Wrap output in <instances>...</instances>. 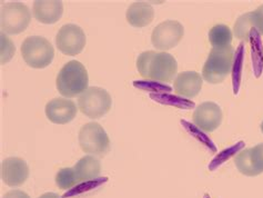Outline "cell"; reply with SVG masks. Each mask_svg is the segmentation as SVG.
Segmentation results:
<instances>
[{
  "instance_id": "7",
  "label": "cell",
  "mask_w": 263,
  "mask_h": 198,
  "mask_svg": "<svg viewBox=\"0 0 263 198\" xmlns=\"http://www.w3.org/2000/svg\"><path fill=\"white\" fill-rule=\"evenodd\" d=\"M79 145L87 154L105 156L110 150V139L103 127L98 122H88L79 132Z\"/></svg>"
},
{
  "instance_id": "3",
  "label": "cell",
  "mask_w": 263,
  "mask_h": 198,
  "mask_svg": "<svg viewBox=\"0 0 263 198\" xmlns=\"http://www.w3.org/2000/svg\"><path fill=\"white\" fill-rule=\"evenodd\" d=\"M234 59L232 46L223 49L212 48L202 69V77L209 84H220L230 74Z\"/></svg>"
},
{
  "instance_id": "21",
  "label": "cell",
  "mask_w": 263,
  "mask_h": 198,
  "mask_svg": "<svg viewBox=\"0 0 263 198\" xmlns=\"http://www.w3.org/2000/svg\"><path fill=\"white\" fill-rule=\"evenodd\" d=\"M252 29H254V26L251 12H247L240 16L233 27L235 37L242 40V42H249V39H250V31Z\"/></svg>"
},
{
  "instance_id": "1",
  "label": "cell",
  "mask_w": 263,
  "mask_h": 198,
  "mask_svg": "<svg viewBox=\"0 0 263 198\" xmlns=\"http://www.w3.org/2000/svg\"><path fill=\"white\" fill-rule=\"evenodd\" d=\"M137 69L148 80L169 83L175 79L178 64L175 57L168 52L148 50L141 52L137 58Z\"/></svg>"
},
{
  "instance_id": "24",
  "label": "cell",
  "mask_w": 263,
  "mask_h": 198,
  "mask_svg": "<svg viewBox=\"0 0 263 198\" xmlns=\"http://www.w3.org/2000/svg\"><path fill=\"white\" fill-rule=\"evenodd\" d=\"M134 86L136 88H139L141 91L149 92L152 94H169L172 89L171 87L162 84V83H157V81H143V80H136L134 81Z\"/></svg>"
},
{
  "instance_id": "6",
  "label": "cell",
  "mask_w": 263,
  "mask_h": 198,
  "mask_svg": "<svg viewBox=\"0 0 263 198\" xmlns=\"http://www.w3.org/2000/svg\"><path fill=\"white\" fill-rule=\"evenodd\" d=\"M31 12L28 7L22 3H9L3 5L0 10V27L3 33L17 35L24 32L29 26Z\"/></svg>"
},
{
  "instance_id": "22",
  "label": "cell",
  "mask_w": 263,
  "mask_h": 198,
  "mask_svg": "<svg viewBox=\"0 0 263 198\" xmlns=\"http://www.w3.org/2000/svg\"><path fill=\"white\" fill-rule=\"evenodd\" d=\"M234 163H235V166H237L238 170L242 175L250 176V177L258 176L257 170H255L251 160L250 148L243 149L241 150V152H239L237 157H235Z\"/></svg>"
},
{
  "instance_id": "20",
  "label": "cell",
  "mask_w": 263,
  "mask_h": 198,
  "mask_svg": "<svg viewBox=\"0 0 263 198\" xmlns=\"http://www.w3.org/2000/svg\"><path fill=\"white\" fill-rule=\"evenodd\" d=\"M150 98L157 102H160L162 105H168L179 109L195 108V102L193 101L170 94H150Z\"/></svg>"
},
{
  "instance_id": "2",
  "label": "cell",
  "mask_w": 263,
  "mask_h": 198,
  "mask_svg": "<svg viewBox=\"0 0 263 198\" xmlns=\"http://www.w3.org/2000/svg\"><path fill=\"white\" fill-rule=\"evenodd\" d=\"M88 84L87 69L77 60L68 61L60 69L56 79L58 92L67 98H72L85 93L89 88Z\"/></svg>"
},
{
  "instance_id": "32",
  "label": "cell",
  "mask_w": 263,
  "mask_h": 198,
  "mask_svg": "<svg viewBox=\"0 0 263 198\" xmlns=\"http://www.w3.org/2000/svg\"><path fill=\"white\" fill-rule=\"evenodd\" d=\"M261 132L263 133V121H262V124H261Z\"/></svg>"
},
{
  "instance_id": "23",
  "label": "cell",
  "mask_w": 263,
  "mask_h": 198,
  "mask_svg": "<svg viewBox=\"0 0 263 198\" xmlns=\"http://www.w3.org/2000/svg\"><path fill=\"white\" fill-rule=\"evenodd\" d=\"M79 182L76 176L73 167L61 168L56 175V184L60 189H71L77 185Z\"/></svg>"
},
{
  "instance_id": "25",
  "label": "cell",
  "mask_w": 263,
  "mask_h": 198,
  "mask_svg": "<svg viewBox=\"0 0 263 198\" xmlns=\"http://www.w3.org/2000/svg\"><path fill=\"white\" fill-rule=\"evenodd\" d=\"M181 125L184 127L185 131L192 136V137H195L199 141H201L203 145H205L206 147H209L212 150V152H216V150H217L216 146L213 145L212 140L209 137H208V136L204 133H202L201 129H199L196 125H192L191 122L183 120V119L181 120Z\"/></svg>"
},
{
  "instance_id": "11",
  "label": "cell",
  "mask_w": 263,
  "mask_h": 198,
  "mask_svg": "<svg viewBox=\"0 0 263 198\" xmlns=\"http://www.w3.org/2000/svg\"><path fill=\"white\" fill-rule=\"evenodd\" d=\"M2 179L10 187L22 186L28 179L29 167L27 163L19 157H8L2 163Z\"/></svg>"
},
{
  "instance_id": "4",
  "label": "cell",
  "mask_w": 263,
  "mask_h": 198,
  "mask_svg": "<svg viewBox=\"0 0 263 198\" xmlns=\"http://www.w3.org/2000/svg\"><path fill=\"white\" fill-rule=\"evenodd\" d=\"M22 56L25 63L36 69H43L51 64L54 49L49 40L41 36H30L22 44Z\"/></svg>"
},
{
  "instance_id": "29",
  "label": "cell",
  "mask_w": 263,
  "mask_h": 198,
  "mask_svg": "<svg viewBox=\"0 0 263 198\" xmlns=\"http://www.w3.org/2000/svg\"><path fill=\"white\" fill-rule=\"evenodd\" d=\"M251 16L253 20L254 29L257 30L260 35H263V5L258 7L254 11H251Z\"/></svg>"
},
{
  "instance_id": "17",
  "label": "cell",
  "mask_w": 263,
  "mask_h": 198,
  "mask_svg": "<svg viewBox=\"0 0 263 198\" xmlns=\"http://www.w3.org/2000/svg\"><path fill=\"white\" fill-rule=\"evenodd\" d=\"M249 42L251 43L253 71L255 77L259 78L263 71V44L261 40V35L255 29H252L250 31Z\"/></svg>"
},
{
  "instance_id": "13",
  "label": "cell",
  "mask_w": 263,
  "mask_h": 198,
  "mask_svg": "<svg viewBox=\"0 0 263 198\" xmlns=\"http://www.w3.org/2000/svg\"><path fill=\"white\" fill-rule=\"evenodd\" d=\"M32 13L41 24H56L64 13V5L60 0H37L33 3Z\"/></svg>"
},
{
  "instance_id": "30",
  "label": "cell",
  "mask_w": 263,
  "mask_h": 198,
  "mask_svg": "<svg viewBox=\"0 0 263 198\" xmlns=\"http://www.w3.org/2000/svg\"><path fill=\"white\" fill-rule=\"evenodd\" d=\"M3 198H30V196L23 192V190H19V189H13L10 190V192L6 193Z\"/></svg>"
},
{
  "instance_id": "14",
  "label": "cell",
  "mask_w": 263,
  "mask_h": 198,
  "mask_svg": "<svg viewBox=\"0 0 263 198\" xmlns=\"http://www.w3.org/2000/svg\"><path fill=\"white\" fill-rule=\"evenodd\" d=\"M202 85L201 75L197 71H182L175 79V92L181 97L193 98L201 92Z\"/></svg>"
},
{
  "instance_id": "5",
  "label": "cell",
  "mask_w": 263,
  "mask_h": 198,
  "mask_svg": "<svg viewBox=\"0 0 263 198\" xmlns=\"http://www.w3.org/2000/svg\"><path fill=\"white\" fill-rule=\"evenodd\" d=\"M112 99L109 93L100 87H89L80 95L78 107L80 112L91 119H98L109 113Z\"/></svg>"
},
{
  "instance_id": "27",
  "label": "cell",
  "mask_w": 263,
  "mask_h": 198,
  "mask_svg": "<svg viewBox=\"0 0 263 198\" xmlns=\"http://www.w3.org/2000/svg\"><path fill=\"white\" fill-rule=\"evenodd\" d=\"M15 50L16 48L11 40L2 32V65H5L11 60Z\"/></svg>"
},
{
  "instance_id": "15",
  "label": "cell",
  "mask_w": 263,
  "mask_h": 198,
  "mask_svg": "<svg viewBox=\"0 0 263 198\" xmlns=\"http://www.w3.org/2000/svg\"><path fill=\"white\" fill-rule=\"evenodd\" d=\"M154 17L155 10L152 8V6L143 2H138L130 5L126 13L127 22L131 26L136 27V28H142V27L150 25L154 22Z\"/></svg>"
},
{
  "instance_id": "10",
  "label": "cell",
  "mask_w": 263,
  "mask_h": 198,
  "mask_svg": "<svg viewBox=\"0 0 263 198\" xmlns=\"http://www.w3.org/2000/svg\"><path fill=\"white\" fill-rule=\"evenodd\" d=\"M222 117V111L219 105L212 101H205L196 108L192 120L202 132L211 133L221 125Z\"/></svg>"
},
{
  "instance_id": "12",
  "label": "cell",
  "mask_w": 263,
  "mask_h": 198,
  "mask_svg": "<svg viewBox=\"0 0 263 198\" xmlns=\"http://www.w3.org/2000/svg\"><path fill=\"white\" fill-rule=\"evenodd\" d=\"M47 118L53 124L65 125L70 122L77 115V106L72 100L67 98H53L45 108Z\"/></svg>"
},
{
  "instance_id": "26",
  "label": "cell",
  "mask_w": 263,
  "mask_h": 198,
  "mask_svg": "<svg viewBox=\"0 0 263 198\" xmlns=\"http://www.w3.org/2000/svg\"><path fill=\"white\" fill-rule=\"evenodd\" d=\"M243 146H245V142H243V141H240V142H238V144L233 145L232 147L223 150V152H221V153L216 157V158H214V159L212 160V163L210 164L209 168H210L211 170L216 169V168H217L218 166H220L221 164H222L223 161H226L227 159H229L233 154H237V153L241 152V149L243 148Z\"/></svg>"
},
{
  "instance_id": "28",
  "label": "cell",
  "mask_w": 263,
  "mask_h": 198,
  "mask_svg": "<svg viewBox=\"0 0 263 198\" xmlns=\"http://www.w3.org/2000/svg\"><path fill=\"white\" fill-rule=\"evenodd\" d=\"M250 156L258 175L263 173V142L250 148Z\"/></svg>"
},
{
  "instance_id": "9",
  "label": "cell",
  "mask_w": 263,
  "mask_h": 198,
  "mask_svg": "<svg viewBox=\"0 0 263 198\" xmlns=\"http://www.w3.org/2000/svg\"><path fill=\"white\" fill-rule=\"evenodd\" d=\"M86 35L81 27L74 24L64 25L56 36L58 49L67 56H76L84 50L86 46Z\"/></svg>"
},
{
  "instance_id": "8",
  "label": "cell",
  "mask_w": 263,
  "mask_h": 198,
  "mask_svg": "<svg viewBox=\"0 0 263 198\" xmlns=\"http://www.w3.org/2000/svg\"><path fill=\"white\" fill-rule=\"evenodd\" d=\"M184 35L183 26L176 20H165L152 31L151 43L159 50H170L181 42Z\"/></svg>"
},
{
  "instance_id": "19",
  "label": "cell",
  "mask_w": 263,
  "mask_h": 198,
  "mask_svg": "<svg viewBox=\"0 0 263 198\" xmlns=\"http://www.w3.org/2000/svg\"><path fill=\"white\" fill-rule=\"evenodd\" d=\"M245 61V43L242 42L234 53L233 66H232V84H233V94L237 95L240 89L242 69H243Z\"/></svg>"
},
{
  "instance_id": "18",
  "label": "cell",
  "mask_w": 263,
  "mask_h": 198,
  "mask_svg": "<svg viewBox=\"0 0 263 198\" xmlns=\"http://www.w3.org/2000/svg\"><path fill=\"white\" fill-rule=\"evenodd\" d=\"M209 40L213 48L223 49L231 46L232 32L226 25H217L209 31Z\"/></svg>"
},
{
  "instance_id": "16",
  "label": "cell",
  "mask_w": 263,
  "mask_h": 198,
  "mask_svg": "<svg viewBox=\"0 0 263 198\" xmlns=\"http://www.w3.org/2000/svg\"><path fill=\"white\" fill-rule=\"evenodd\" d=\"M78 182H90L98 178L101 173V163L92 155H87L73 166Z\"/></svg>"
},
{
  "instance_id": "31",
  "label": "cell",
  "mask_w": 263,
  "mask_h": 198,
  "mask_svg": "<svg viewBox=\"0 0 263 198\" xmlns=\"http://www.w3.org/2000/svg\"><path fill=\"white\" fill-rule=\"evenodd\" d=\"M38 198H61V197L54 193H45L41 196H39Z\"/></svg>"
}]
</instances>
